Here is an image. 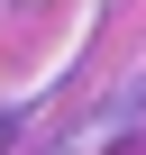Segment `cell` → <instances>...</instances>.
<instances>
[]
</instances>
